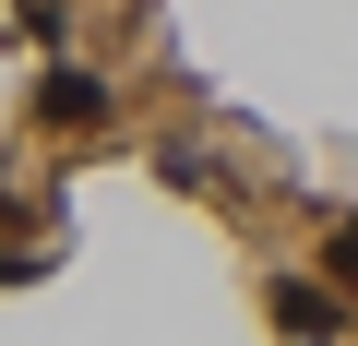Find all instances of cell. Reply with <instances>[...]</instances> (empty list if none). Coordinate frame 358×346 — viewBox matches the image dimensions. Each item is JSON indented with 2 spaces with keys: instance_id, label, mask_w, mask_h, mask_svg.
Wrapping results in <instances>:
<instances>
[{
  "instance_id": "obj_1",
  "label": "cell",
  "mask_w": 358,
  "mask_h": 346,
  "mask_svg": "<svg viewBox=\"0 0 358 346\" xmlns=\"http://www.w3.org/2000/svg\"><path fill=\"white\" fill-rule=\"evenodd\" d=\"M263 310H275V334H287V346H346V298H334L322 275H275V287H263Z\"/></svg>"
},
{
  "instance_id": "obj_2",
  "label": "cell",
  "mask_w": 358,
  "mask_h": 346,
  "mask_svg": "<svg viewBox=\"0 0 358 346\" xmlns=\"http://www.w3.org/2000/svg\"><path fill=\"white\" fill-rule=\"evenodd\" d=\"M36 120H60V131H96V120H108V72H84V60H48V72H36Z\"/></svg>"
},
{
  "instance_id": "obj_3",
  "label": "cell",
  "mask_w": 358,
  "mask_h": 346,
  "mask_svg": "<svg viewBox=\"0 0 358 346\" xmlns=\"http://www.w3.org/2000/svg\"><path fill=\"white\" fill-rule=\"evenodd\" d=\"M322 275H334V287H358V215L334 227V251H322Z\"/></svg>"
}]
</instances>
